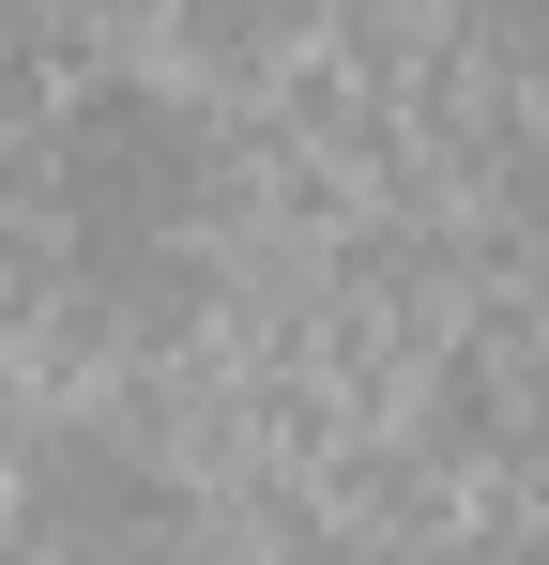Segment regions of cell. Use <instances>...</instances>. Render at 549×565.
<instances>
[{
    "label": "cell",
    "instance_id": "obj_1",
    "mask_svg": "<svg viewBox=\"0 0 549 565\" xmlns=\"http://www.w3.org/2000/svg\"><path fill=\"white\" fill-rule=\"evenodd\" d=\"M46 199H62V260H77L107 306H183L229 184H214V138H198L183 93L107 77V93L62 107V138H46Z\"/></svg>",
    "mask_w": 549,
    "mask_h": 565
}]
</instances>
